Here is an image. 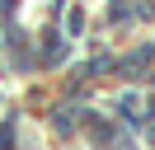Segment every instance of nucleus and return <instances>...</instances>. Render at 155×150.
Masks as SVG:
<instances>
[{
    "label": "nucleus",
    "instance_id": "nucleus-1",
    "mask_svg": "<svg viewBox=\"0 0 155 150\" xmlns=\"http://www.w3.org/2000/svg\"><path fill=\"white\" fill-rule=\"evenodd\" d=\"M127 9H132V0H117V5H113V14H117V19H122V14H127Z\"/></svg>",
    "mask_w": 155,
    "mask_h": 150
}]
</instances>
